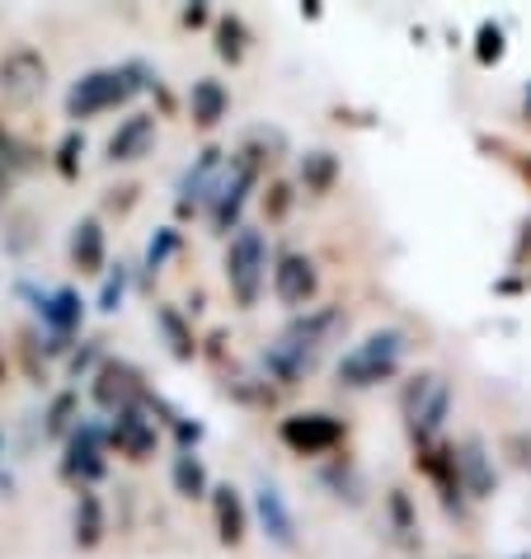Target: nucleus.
<instances>
[{
	"label": "nucleus",
	"mask_w": 531,
	"mask_h": 559,
	"mask_svg": "<svg viewBox=\"0 0 531 559\" xmlns=\"http://www.w3.org/2000/svg\"><path fill=\"white\" fill-rule=\"evenodd\" d=\"M48 90V61H43L38 48H10L0 57V95L14 99V104H28L34 95Z\"/></svg>",
	"instance_id": "9d476101"
},
{
	"label": "nucleus",
	"mask_w": 531,
	"mask_h": 559,
	"mask_svg": "<svg viewBox=\"0 0 531 559\" xmlns=\"http://www.w3.org/2000/svg\"><path fill=\"white\" fill-rule=\"evenodd\" d=\"M184 24H189V28H198V24H208V10H202V5H193V10H184Z\"/></svg>",
	"instance_id": "c9c22d12"
},
{
	"label": "nucleus",
	"mask_w": 531,
	"mask_h": 559,
	"mask_svg": "<svg viewBox=\"0 0 531 559\" xmlns=\"http://www.w3.org/2000/svg\"><path fill=\"white\" fill-rule=\"evenodd\" d=\"M75 424H81V395H75V391H61V395L52 400L43 432H48V438H71Z\"/></svg>",
	"instance_id": "bb28decb"
},
{
	"label": "nucleus",
	"mask_w": 531,
	"mask_h": 559,
	"mask_svg": "<svg viewBox=\"0 0 531 559\" xmlns=\"http://www.w3.org/2000/svg\"><path fill=\"white\" fill-rule=\"evenodd\" d=\"M400 414H404V428H410L414 447L437 442V432L447 428V414H451V385L437 371H418L400 391Z\"/></svg>",
	"instance_id": "39448f33"
},
{
	"label": "nucleus",
	"mask_w": 531,
	"mask_h": 559,
	"mask_svg": "<svg viewBox=\"0 0 531 559\" xmlns=\"http://www.w3.org/2000/svg\"><path fill=\"white\" fill-rule=\"evenodd\" d=\"M504 447H508V452H518L512 461H518L522 471H531V438H527V432H512V438H508Z\"/></svg>",
	"instance_id": "f704fd0d"
},
{
	"label": "nucleus",
	"mask_w": 531,
	"mask_h": 559,
	"mask_svg": "<svg viewBox=\"0 0 531 559\" xmlns=\"http://www.w3.org/2000/svg\"><path fill=\"white\" fill-rule=\"evenodd\" d=\"M522 104H527V122H531V81H527V90H522Z\"/></svg>",
	"instance_id": "4c0bfd02"
},
{
	"label": "nucleus",
	"mask_w": 531,
	"mask_h": 559,
	"mask_svg": "<svg viewBox=\"0 0 531 559\" xmlns=\"http://www.w3.org/2000/svg\"><path fill=\"white\" fill-rule=\"evenodd\" d=\"M343 324V316H339V306H310V310H296V316L287 320V330L278 334V338H287L292 348H302L306 357H316L320 362V353H324V344H330V334Z\"/></svg>",
	"instance_id": "4468645a"
},
{
	"label": "nucleus",
	"mask_w": 531,
	"mask_h": 559,
	"mask_svg": "<svg viewBox=\"0 0 531 559\" xmlns=\"http://www.w3.org/2000/svg\"><path fill=\"white\" fill-rule=\"evenodd\" d=\"M457 471H461V485L471 499H494L498 471H494V456H489V447H484L480 432H465L457 442Z\"/></svg>",
	"instance_id": "2eb2a0df"
},
{
	"label": "nucleus",
	"mask_w": 531,
	"mask_h": 559,
	"mask_svg": "<svg viewBox=\"0 0 531 559\" xmlns=\"http://www.w3.org/2000/svg\"><path fill=\"white\" fill-rule=\"evenodd\" d=\"M212 512H216V540L236 550L240 540H245V532H249V512H245V503H240V489L216 485V489H212Z\"/></svg>",
	"instance_id": "412c9836"
},
{
	"label": "nucleus",
	"mask_w": 531,
	"mask_h": 559,
	"mask_svg": "<svg viewBox=\"0 0 531 559\" xmlns=\"http://www.w3.org/2000/svg\"><path fill=\"white\" fill-rule=\"evenodd\" d=\"M527 175H531V165H527Z\"/></svg>",
	"instance_id": "ea45409f"
},
{
	"label": "nucleus",
	"mask_w": 531,
	"mask_h": 559,
	"mask_svg": "<svg viewBox=\"0 0 531 559\" xmlns=\"http://www.w3.org/2000/svg\"><path fill=\"white\" fill-rule=\"evenodd\" d=\"M245 48H249L245 20H240V14H222V20H216V52H222L226 61H240Z\"/></svg>",
	"instance_id": "cd10ccee"
},
{
	"label": "nucleus",
	"mask_w": 531,
	"mask_h": 559,
	"mask_svg": "<svg viewBox=\"0 0 531 559\" xmlns=\"http://www.w3.org/2000/svg\"><path fill=\"white\" fill-rule=\"evenodd\" d=\"M414 465L433 479V489H437V499H442L447 508V518H457L465 522V485H461V471H457V447L451 442H424V447H414Z\"/></svg>",
	"instance_id": "423d86ee"
},
{
	"label": "nucleus",
	"mask_w": 531,
	"mask_h": 559,
	"mask_svg": "<svg viewBox=\"0 0 531 559\" xmlns=\"http://www.w3.org/2000/svg\"><path fill=\"white\" fill-rule=\"evenodd\" d=\"M104 259H108V240H104V226L95 216L71 226V263L81 273H104Z\"/></svg>",
	"instance_id": "4be33fe9"
},
{
	"label": "nucleus",
	"mask_w": 531,
	"mask_h": 559,
	"mask_svg": "<svg viewBox=\"0 0 531 559\" xmlns=\"http://www.w3.org/2000/svg\"><path fill=\"white\" fill-rule=\"evenodd\" d=\"M108 447H118L128 461H151L161 447V428L146 414V405H128L118 414H108Z\"/></svg>",
	"instance_id": "9b49d317"
},
{
	"label": "nucleus",
	"mask_w": 531,
	"mask_h": 559,
	"mask_svg": "<svg viewBox=\"0 0 531 559\" xmlns=\"http://www.w3.org/2000/svg\"><path fill=\"white\" fill-rule=\"evenodd\" d=\"M155 81H161V75H155L146 61H122V67L85 71L81 81L67 90V118H75V122L99 118V114H108V108H122L128 99H137Z\"/></svg>",
	"instance_id": "f257e3e1"
},
{
	"label": "nucleus",
	"mask_w": 531,
	"mask_h": 559,
	"mask_svg": "<svg viewBox=\"0 0 531 559\" xmlns=\"http://www.w3.org/2000/svg\"><path fill=\"white\" fill-rule=\"evenodd\" d=\"M339 179V155L334 151H306L302 155V183L310 198H324Z\"/></svg>",
	"instance_id": "a878e982"
},
{
	"label": "nucleus",
	"mask_w": 531,
	"mask_h": 559,
	"mask_svg": "<svg viewBox=\"0 0 531 559\" xmlns=\"http://www.w3.org/2000/svg\"><path fill=\"white\" fill-rule=\"evenodd\" d=\"M104 447H108V424H99V418H81V424H75V432L67 438V456H61V475L75 479V485H81V489H90V485H95V479L108 471Z\"/></svg>",
	"instance_id": "6e6552de"
},
{
	"label": "nucleus",
	"mask_w": 531,
	"mask_h": 559,
	"mask_svg": "<svg viewBox=\"0 0 531 559\" xmlns=\"http://www.w3.org/2000/svg\"><path fill=\"white\" fill-rule=\"evenodd\" d=\"M169 479H175L179 499H212V489H216L198 452H175V461H169Z\"/></svg>",
	"instance_id": "b1692460"
},
{
	"label": "nucleus",
	"mask_w": 531,
	"mask_h": 559,
	"mask_svg": "<svg viewBox=\"0 0 531 559\" xmlns=\"http://www.w3.org/2000/svg\"><path fill=\"white\" fill-rule=\"evenodd\" d=\"M222 273H226V287L236 297L240 310H255L263 297V283L273 273V259H269V240H263L259 226H240L226 245V259H222Z\"/></svg>",
	"instance_id": "7ed1b4c3"
},
{
	"label": "nucleus",
	"mask_w": 531,
	"mask_h": 559,
	"mask_svg": "<svg viewBox=\"0 0 531 559\" xmlns=\"http://www.w3.org/2000/svg\"><path fill=\"white\" fill-rule=\"evenodd\" d=\"M222 175H226V151H222V146H202L198 160L184 169L179 183H175V193H179L175 207H179V216L208 212V203H212V193H216V183H222Z\"/></svg>",
	"instance_id": "1a4fd4ad"
},
{
	"label": "nucleus",
	"mask_w": 531,
	"mask_h": 559,
	"mask_svg": "<svg viewBox=\"0 0 531 559\" xmlns=\"http://www.w3.org/2000/svg\"><path fill=\"white\" fill-rule=\"evenodd\" d=\"M255 522L263 526V536H269L273 546L296 550V518L273 479H259V489H255Z\"/></svg>",
	"instance_id": "dca6fc26"
},
{
	"label": "nucleus",
	"mask_w": 531,
	"mask_h": 559,
	"mask_svg": "<svg viewBox=\"0 0 531 559\" xmlns=\"http://www.w3.org/2000/svg\"><path fill=\"white\" fill-rule=\"evenodd\" d=\"M518 559H527V555H518Z\"/></svg>",
	"instance_id": "a19ab883"
},
{
	"label": "nucleus",
	"mask_w": 531,
	"mask_h": 559,
	"mask_svg": "<svg viewBox=\"0 0 531 559\" xmlns=\"http://www.w3.org/2000/svg\"><path fill=\"white\" fill-rule=\"evenodd\" d=\"M151 142H155V114H128L118 122V132L108 136L104 160L108 165H132V160H142V155L151 151Z\"/></svg>",
	"instance_id": "f3484780"
},
{
	"label": "nucleus",
	"mask_w": 531,
	"mask_h": 559,
	"mask_svg": "<svg viewBox=\"0 0 531 559\" xmlns=\"http://www.w3.org/2000/svg\"><path fill=\"white\" fill-rule=\"evenodd\" d=\"M278 438L292 447L296 456H330L334 447L349 442V424L334 414H292L278 424Z\"/></svg>",
	"instance_id": "0eeeda50"
},
{
	"label": "nucleus",
	"mask_w": 531,
	"mask_h": 559,
	"mask_svg": "<svg viewBox=\"0 0 531 559\" xmlns=\"http://www.w3.org/2000/svg\"><path fill=\"white\" fill-rule=\"evenodd\" d=\"M231 114V90L216 81V75H202V81L189 85V118L193 128H216Z\"/></svg>",
	"instance_id": "aec40b11"
},
{
	"label": "nucleus",
	"mask_w": 531,
	"mask_h": 559,
	"mask_svg": "<svg viewBox=\"0 0 531 559\" xmlns=\"http://www.w3.org/2000/svg\"><path fill=\"white\" fill-rule=\"evenodd\" d=\"M410 353V334L386 324V330H371L363 344H353L339 357V385L343 391H371L381 381H396L400 357Z\"/></svg>",
	"instance_id": "f03ea898"
},
{
	"label": "nucleus",
	"mask_w": 531,
	"mask_h": 559,
	"mask_svg": "<svg viewBox=\"0 0 531 559\" xmlns=\"http://www.w3.org/2000/svg\"><path fill=\"white\" fill-rule=\"evenodd\" d=\"M10 183H14V175H10V169H5V165H0V198H5V193H10Z\"/></svg>",
	"instance_id": "e433bc0d"
},
{
	"label": "nucleus",
	"mask_w": 531,
	"mask_h": 559,
	"mask_svg": "<svg viewBox=\"0 0 531 559\" xmlns=\"http://www.w3.org/2000/svg\"><path fill=\"white\" fill-rule=\"evenodd\" d=\"M155 330L165 334V344H169V353H175L179 362H193L198 357V338H193L189 320H184L175 306H155Z\"/></svg>",
	"instance_id": "393cba45"
},
{
	"label": "nucleus",
	"mask_w": 531,
	"mask_h": 559,
	"mask_svg": "<svg viewBox=\"0 0 531 559\" xmlns=\"http://www.w3.org/2000/svg\"><path fill=\"white\" fill-rule=\"evenodd\" d=\"M457 559H465V555H457Z\"/></svg>",
	"instance_id": "79ce46f5"
},
{
	"label": "nucleus",
	"mask_w": 531,
	"mask_h": 559,
	"mask_svg": "<svg viewBox=\"0 0 531 559\" xmlns=\"http://www.w3.org/2000/svg\"><path fill=\"white\" fill-rule=\"evenodd\" d=\"M316 292H320V273H316V263H310L306 254L283 250L273 259V297L283 301L287 310H310Z\"/></svg>",
	"instance_id": "f8f14e48"
},
{
	"label": "nucleus",
	"mask_w": 531,
	"mask_h": 559,
	"mask_svg": "<svg viewBox=\"0 0 531 559\" xmlns=\"http://www.w3.org/2000/svg\"><path fill=\"white\" fill-rule=\"evenodd\" d=\"M0 377H5V362H0Z\"/></svg>",
	"instance_id": "58836bf2"
},
{
	"label": "nucleus",
	"mask_w": 531,
	"mask_h": 559,
	"mask_svg": "<svg viewBox=\"0 0 531 559\" xmlns=\"http://www.w3.org/2000/svg\"><path fill=\"white\" fill-rule=\"evenodd\" d=\"M320 485L330 489L339 503H349V508L367 503V479H363V471H357L349 456H334L330 465H320Z\"/></svg>",
	"instance_id": "5701e85b"
},
{
	"label": "nucleus",
	"mask_w": 531,
	"mask_h": 559,
	"mask_svg": "<svg viewBox=\"0 0 531 559\" xmlns=\"http://www.w3.org/2000/svg\"><path fill=\"white\" fill-rule=\"evenodd\" d=\"M175 250H179V230L175 226H161L151 236V245H146V259H142V269L146 273H161L169 259H175Z\"/></svg>",
	"instance_id": "c85d7f7f"
},
{
	"label": "nucleus",
	"mask_w": 531,
	"mask_h": 559,
	"mask_svg": "<svg viewBox=\"0 0 531 559\" xmlns=\"http://www.w3.org/2000/svg\"><path fill=\"white\" fill-rule=\"evenodd\" d=\"M475 57L484 61V67H494V61L504 57V28H498V24H480V48H475Z\"/></svg>",
	"instance_id": "2f4dec72"
},
{
	"label": "nucleus",
	"mask_w": 531,
	"mask_h": 559,
	"mask_svg": "<svg viewBox=\"0 0 531 559\" xmlns=\"http://www.w3.org/2000/svg\"><path fill=\"white\" fill-rule=\"evenodd\" d=\"M263 207H269V216H287V207H292V189H287V183H273V189L263 193Z\"/></svg>",
	"instance_id": "72a5a7b5"
},
{
	"label": "nucleus",
	"mask_w": 531,
	"mask_h": 559,
	"mask_svg": "<svg viewBox=\"0 0 531 559\" xmlns=\"http://www.w3.org/2000/svg\"><path fill=\"white\" fill-rule=\"evenodd\" d=\"M128 283H132V273L122 269V263L104 269V287H99V310H104V316H114V310L122 306V297H128Z\"/></svg>",
	"instance_id": "c756f323"
},
{
	"label": "nucleus",
	"mask_w": 531,
	"mask_h": 559,
	"mask_svg": "<svg viewBox=\"0 0 531 559\" xmlns=\"http://www.w3.org/2000/svg\"><path fill=\"white\" fill-rule=\"evenodd\" d=\"M104 357V348H99V338H90V344L81 348V353H71V377L81 381V377H90V371H95V362Z\"/></svg>",
	"instance_id": "473e14b6"
},
{
	"label": "nucleus",
	"mask_w": 531,
	"mask_h": 559,
	"mask_svg": "<svg viewBox=\"0 0 531 559\" xmlns=\"http://www.w3.org/2000/svg\"><path fill=\"white\" fill-rule=\"evenodd\" d=\"M24 297L34 301V316L43 320V330H48L57 344H67V338L85 324V301L75 297V287H52V292H28Z\"/></svg>",
	"instance_id": "ddd939ff"
},
{
	"label": "nucleus",
	"mask_w": 531,
	"mask_h": 559,
	"mask_svg": "<svg viewBox=\"0 0 531 559\" xmlns=\"http://www.w3.org/2000/svg\"><path fill=\"white\" fill-rule=\"evenodd\" d=\"M81 155H85V136L67 132V136H61V146H57V169L67 179H75V175H81Z\"/></svg>",
	"instance_id": "7c9ffc66"
},
{
	"label": "nucleus",
	"mask_w": 531,
	"mask_h": 559,
	"mask_svg": "<svg viewBox=\"0 0 531 559\" xmlns=\"http://www.w3.org/2000/svg\"><path fill=\"white\" fill-rule=\"evenodd\" d=\"M108 536V518H104V499L95 489H81L75 493V508H71V540L81 550H99Z\"/></svg>",
	"instance_id": "a211bd4d"
},
{
	"label": "nucleus",
	"mask_w": 531,
	"mask_h": 559,
	"mask_svg": "<svg viewBox=\"0 0 531 559\" xmlns=\"http://www.w3.org/2000/svg\"><path fill=\"white\" fill-rule=\"evenodd\" d=\"M263 160H269V151H259L255 142H245L236 155H231L222 183H216L212 203H208V216L216 226V236H236L240 230V212L249 203V193H255V183L263 175Z\"/></svg>",
	"instance_id": "20e7f679"
},
{
	"label": "nucleus",
	"mask_w": 531,
	"mask_h": 559,
	"mask_svg": "<svg viewBox=\"0 0 531 559\" xmlns=\"http://www.w3.org/2000/svg\"><path fill=\"white\" fill-rule=\"evenodd\" d=\"M386 526H390V540H396L400 550H418L424 546V536H418V508H414V499H410V489H390L386 493Z\"/></svg>",
	"instance_id": "6ab92c4d"
}]
</instances>
